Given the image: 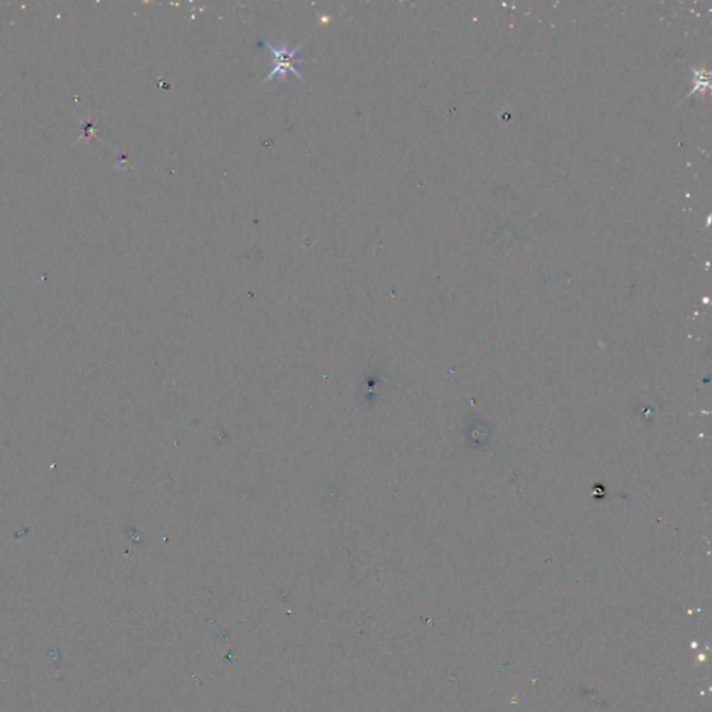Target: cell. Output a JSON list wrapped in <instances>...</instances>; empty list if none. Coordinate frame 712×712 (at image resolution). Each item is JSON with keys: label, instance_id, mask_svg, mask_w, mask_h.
<instances>
[{"label": "cell", "instance_id": "1", "mask_svg": "<svg viewBox=\"0 0 712 712\" xmlns=\"http://www.w3.org/2000/svg\"><path fill=\"white\" fill-rule=\"evenodd\" d=\"M263 43H265V46H266V47L270 50V53H272V56H270V59H272V63H270L272 70H270V72H269L268 78L263 81V84H265V82H268V81H270V79H273V77H277V75H279V77H280V79L283 81V79H286V75H287V72H288V71H291L293 74H295V75H297V78H298L300 81L305 82V79L302 78V75H301V74L298 72V70H297V64H300V63H307V61H308V60H305V59H300V57H298V52L301 50L302 43H301V45H298V46H297V47H294V49H288L286 45H284V46L277 47V46L272 45V43H269V42H266V40H263Z\"/></svg>", "mask_w": 712, "mask_h": 712}]
</instances>
